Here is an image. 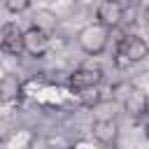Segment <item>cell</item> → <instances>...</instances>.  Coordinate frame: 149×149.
Listing matches in <instances>:
<instances>
[{
    "label": "cell",
    "instance_id": "cell-2",
    "mask_svg": "<svg viewBox=\"0 0 149 149\" xmlns=\"http://www.w3.org/2000/svg\"><path fill=\"white\" fill-rule=\"evenodd\" d=\"M119 58L123 63H140L149 56V42L142 35H123L119 40V49H116Z\"/></svg>",
    "mask_w": 149,
    "mask_h": 149
},
{
    "label": "cell",
    "instance_id": "cell-8",
    "mask_svg": "<svg viewBox=\"0 0 149 149\" xmlns=\"http://www.w3.org/2000/svg\"><path fill=\"white\" fill-rule=\"evenodd\" d=\"M93 137L100 144H105V147H114L116 140H119V123H116V119H112V116L95 119L93 121Z\"/></svg>",
    "mask_w": 149,
    "mask_h": 149
},
{
    "label": "cell",
    "instance_id": "cell-7",
    "mask_svg": "<svg viewBox=\"0 0 149 149\" xmlns=\"http://www.w3.org/2000/svg\"><path fill=\"white\" fill-rule=\"evenodd\" d=\"M0 47L12 56H19L23 51V30L19 28V23L9 21L0 28Z\"/></svg>",
    "mask_w": 149,
    "mask_h": 149
},
{
    "label": "cell",
    "instance_id": "cell-9",
    "mask_svg": "<svg viewBox=\"0 0 149 149\" xmlns=\"http://www.w3.org/2000/svg\"><path fill=\"white\" fill-rule=\"evenodd\" d=\"M21 79L16 74H2L0 77V102H14L21 95Z\"/></svg>",
    "mask_w": 149,
    "mask_h": 149
},
{
    "label": "cell",
    "instance_id": "cell-13",
    "mask_svg": "<svg viewBox=\"0 0 149 149\" xmlns=\"http://www.w3.org/2000/svg\"><path fill=\"white\" fill-rule=\"evenodd\" d=\"M65 149H74V147H65Z\"/></svg>",
    "mask_w": 149,
    "mask_h": 149
},
{
    "label": "cell",
    "instance_id": "cell-12",
    "mask_svg": "<svg viewBox=\"0 0 149 149\" xmlns=\"http://www.w3.org/2000/svg\"><path fill=\"white\" fill-rule=\"evenodd\" d=\"M142 37H144V40H147V42H149V19H147V21H144V35H142Z\"/></svg>",
    "mask_w": 149,
    "mask_h": 149
},
{
    "label": "cell",
    "instance_id": "cell-5",
    "mask_svg": "<svg viewBox=\"0 0 149 149\" xmlns=\"http://www.w3.org/2000/svg\"><path fill=\"white\" fill-rule=\"evenodd\" d=\"M23 51L33 58H42L49 51V33H44L37 26H30L23 30Z\"/></svg>",
    "mask_w": 149,
    "mask_h": 149
},
{
    "label": "cell",
    "instance_id": "cell-11",
    "mask_svg": "<svg viewBox=\"0 0 149 149\" xmlns=\"http://www.w3.org/2000/svg\"><path fill=\"white\" fill-rule=\"evenodd\" d=\"M144 135H147V140H149V112L144 114Z\"/></svg>",
    "mask_w": 149,
    "mask_h": 149
},
{
    "label": "cell",
    "instance_id": "cell-4",
    "mask_svg": "<svg viewBox=\"0 0 149 149\" xmlns=\"http://www.w3.org/2000/svg\"><path fill=\"white\" fill-rule=\"evenodd\" d=\"M121 105H123V109H126L128 116H133V119H144V114L149 112V95H147L142 88H137V86H128L126 93H123Z\"/></svg>",
    "mask_w": 149,
    "mask_h": 149
},
{
    "label": "cell",
    "instance_id": "cell-10",
    "mask_svg": "<svg viewBox=\"0 0 149 149\" xmlns=\"http://www.w3.org/2000/svg\"><path fill=\"white\" fill-rule=\"evenodd\" d=\"M2 2H5V9L9 14H23L30 7V0H2Z\"/></svg>",
    "mask_w": 149,
    "mask_h": 149
},
{
    "label": "cell",
    "instance_id": "cell-6",
    "mask_svg": "<svg viewBox=\"0 0 149 149\" xmlns=\"http://www.w3.org/2000/svg\"><path fill=\"white\" fill-rule=\"evenodd\" d=\"M95 19L107 30L116 28L121 23V19H123V5H121V0H100L98 7H95Z\"/></svg>",
    "mask_w": 149,
    "mask_h": 149
},
{
    "label": "cell",
    "instance_id": "cell-1",
    "mask_svg": "<svg viewBox=\"0 0 149 149\" xmlns=\"http://www.w3.org/2000/svg\"><path fill=\"white\" fill-rule=\"evenodd\" d=\"M107 42H109V30H107L105 26H100L98 21L86 23V26L77 33V44H79V49H81L84 54H88V56L102 54L105 47H107Z\"/></svg>",
    "mask_w": 149,
    "mask_h": 149
},
{
    "label": "cell",
    "instance_id": "cell-3",
    "mask_svg": "<svg viewBox=\"0 0 149 149\" xmlns=\"http://www.w3.org/2000/svg\"><path fill=\"white\" fill-rule=\"evenodd\" d=\"M100 81H102V70L93 68V65H81L74 72H70V77H68V86L77 93L93 91L100 86Z\"/></svg>",
    "mask_w": 149,
    "mask_h": 149
}]
</instances>
